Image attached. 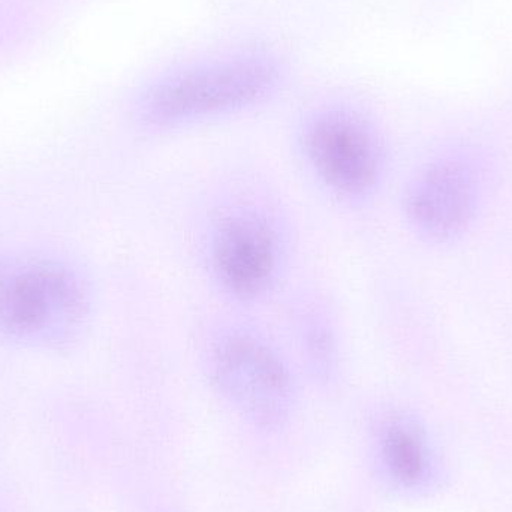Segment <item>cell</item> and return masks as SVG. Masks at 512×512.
I'll list each match as a JSON object with an SVG mask.
<instances>
[{
  "mask_svg": "<svg viewBox=\"0 0 512 512\" xmlns=\"http://www.w3.org/2000/svg\"><path fill=\"white\" fill-rule=\"evenodd\" d=\"M180 246L207 303L268 315L303 270L300 216L254 156L213 165L186 195Z\"/></svg>",
  "mask_w": 512,
  "mask_h": 512,
  "instance_id": "1",
  "label": "cell"
},
{
  "mask_svg": "<svg viewBox=\"0 0 512 512\" xmlns=\"http://www.w3.org/2000/svg\"><path fill=\"white\" fill-rule=\"evenodd\" d=\"M191 328L195 366L234 414L259 429L291 420L307 387L268 315L207 303Z\"/></svg>",
  "mask_w": 512,
  "mask_h": 512,
  "instance_id": "2",
  "label": "cell"
},
{
  "mask_svg": "<svg viewBox=\"0 0 512 512\" xmlns=\"http://www.w3.org/2000/svg\"><path fill=\"white\" fill-rule=\"evenodd\" d=\"M286 152L304 188L340 218H366L390 185V138L358 102L327 99L301 111L286 135Z\"/></svg>",
  "mask_w": 512,
  "mask_h": 512,
  "instance_id": "3",
  "label": "cell"
},
{
  "mask_svg": "<svg viewBox=\"0 0 512 512\" xmlns=\"http://www.w3.org/2000/svg\"><path fill=\"white\" fill-rule=\"evenodd\" d=\"M279 69L261 59L197 65L155 78L134 104L143 137L162 140L254 113L279 93Z\"/></svg>",
  "mask_w": 512,
  "mask_h": 512,
  "instance_id": "4",
  "label": "cell"
},
{
  "mask_svg": "<svg viewBox=\"0 0 512 512\" xmlns=\"http://www.w3.org/2000/svg\"><path fill=\"white\" fill-rule=\"evenodd\" d=\"M271 315L306 387L334 390L351 369V337L333 289L301 270L280 295Z\"/></svg>",
  "mask_w": 512,
  "mask_h": 512,
  "instance_id": "5",
  "label": "cell"
},
{
  "mask_svg": "<svg viewBox=\"0 0 512 512\" xmlns=\"http://www.w3.org/2000/svg\"><path fill=\"white\" fill-rule=\"evenodd\" d=\"M480 182L465 159L430 156L403 180L397 210L406 230L430 245H445L477 218Z\"/></svg>",
  "mask_w": 512,
  "mask_h": 512,
  "instance_id": "6",
  "label": "cell"
},
{
  "mask_svg": "<svg viewBox=\"0 0 512 512\" xmlns=\"http://www.w3.org/2000/svg\"><path fill=\"white\" fill-rule=\"evenodd\" d=\"M92 313L90 289L71 273L30 267L0 285V321L15 333L48 330L65 319L77 330Z\"/></svg>",
  "mask_w": 512,
  "mask_h": 512,
  "instance_id": "7",
  "label": "cell"
},
{
  "mask_svg": "<svg viewBox=\"0 0 512 512\" xmlns=\"http://www.w3.org/2000/svg\"><path fill=\"white\" fill-rule=\"evenodd\" d=\"M379 441L385 465L394 480L403 486H417L427 477L429 451L414 420L390 412L382 420Z\"/></svg>",
  "mask_w": 512,
  "mask_h": 512,
  "instance_id": "8",
  "label": "cell"
}]
</instances>
